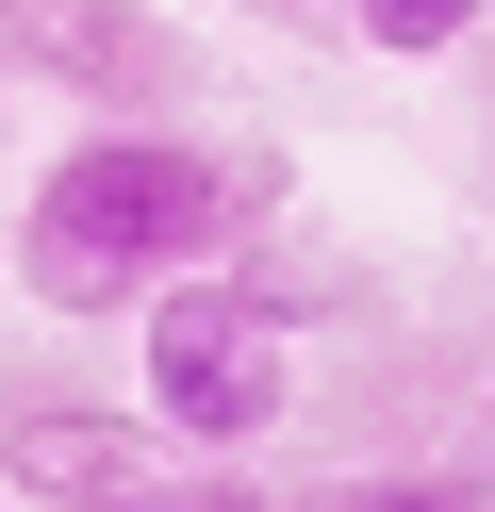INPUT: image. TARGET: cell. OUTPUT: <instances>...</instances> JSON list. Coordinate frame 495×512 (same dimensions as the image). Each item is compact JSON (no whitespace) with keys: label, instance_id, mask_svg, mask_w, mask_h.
Returning <instances> with one entry per match:
<instances>
[{"label":"cell","instance_id":"3","mask_svg":"<svg viewBox=\"0 0 495 512\" xmlns=\"http://www.w3.org/2000/svg\"><path fill=\"white\" fill-rule=\"evenodd\" d=\"M0 67L66 83L83 116H182V34L149 0H0Z\"/></svg>","mask_w":495,"mask_h":512},{"label":"cell","instance_id":"5","mask_svg":"<svg viewBox=\"0 0 495 512\" xmlns=\"http://www.w3.org/2000/svg\"><path fill=\"white\" fill-rule=\"evenodd\" d=\"M347 34L380 50V67H446V50L495 34V0H347Z\"/></svg>","mask_w":495,"mask_h":512},{"label":"cell","instance_id":"7","mask_svg":"<svg viewBox=\"0 0 495 512\" xmlns=\"http://www.w3.org/2000/svg\"><path fill=\"white\" fill-rule=\"evenodd\" d=\"M116 512H264V479L248 463H198V479H149V496H116Z\"/></svg>","mask_w":495,"mask_h":512},{"label":"cell","instance_id":"8","mask_svg":"<svg viewBox=\"0 0 495 512\" xmlns=\"http://www.w3.org/2000/svg\"><path fill=\"white\" fill-rule=\"evenodd\" d=\"M479 446H495V380H479Z\"/></svg>","mask_w":495,"mask_h":512},{"label":"cell","instance_id":"1","mask_svg":"<svg viewBox=\"0 0 495 512\" xmlns=\"http://www.w3.org/2000/svg\"><path fill=\"white\" fill-rule=\"evenodd\" d=\"M264 215H281V149L182 133V116H83L17 182V298L99 331V314H149L182 265H231Z\"/></svg>","mask_w":495,"mask_h":512},{"label":"cell","instance_id":"2","mask_svg":"<svg viewBox=\"0 0 495 512\" xmlns=\"http://www.w3.org/2000/svg\"><path fill=\"white\" fill-rule=\"evenodd\" d=\"M297 331H314V298L264 281L248 248H231V265H182L132 314V413H149L165 446H198V463H248L297 413Z\"/></svg>","mask_w":495,"mask_h":512},{"label":"cell","instance_id":"6","mask_svg":"<svg viewBox=\"0 0 495 512\" xmlns=\"http://www.w3.org/2000/svg\"><path fill=\"white\" fill-rule=\"evenodd\" d=\"M314 512H479V479H429V463H396V479H330Z\"/></svg>","mask_w":495,"mask_h":512},{"label":"cell","instance_id":"4","mask_svg":"<svg viewBox=\"0 0 495 512\" xmlns=\"http://www.w3.org/2000/svg\"><path fill=\"white\" fill-rule=\"evenodd\" d=\"M149 413H17L0 430V479H17V512H116L149 496Z\"/></svg>","mask_w":495,"mask_h":512}]
</instances>
